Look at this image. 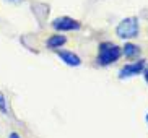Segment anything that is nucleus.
Instances as JSON below:
<instances>
[{"label":"nucleus","mask_w":148,"mask_h":138,"mask_svg":"<svg viewBox=\"0 0 148 138\" xmlns=\"http://www.w3.org/2000/svg\"><path fill=\"white\" fill-rule=\"evenodd\" d=\"M122 55V51L119 46L112 42H101L99 49H98V64L106 67V65H111L114 62L119 60V57Z\"/></svg>","instance_id":"obj_1"},{"label":"nucleus","mask_w":148,"mask_h":138,"mask_svg":"<svg viewBox=\"0 0 148 138\" xmlns=\"http://www.w3.org/2000/svg\"><path fill=\"white\" fill-rule=\"evenodd\" d=\"M138 20L135 16H130V18H125L122 20L121 23L117 25L116 28V34L119 36L121 39H132L135 36H138Z\"/></svg>","instance_id":"obj_2"},{"label":"nucleus","mask_w":148,"mask_h":138,"mask_svg":"<svg viewBox=\"0 0 148 138\" xmlns=\"http://www.w3.org/2000/svg\"><path fill=\"white\" fill-rule=\"evenodd\" d=\"M52 28L57 31H77L82 28V25L70 16H60L52 21Z\"/></svg>","instance_id":"obj_3"},{"label":"nucleus","mask_w":148,"mask_h":138,"mask_svg":"<svg viewBox=\"0 0 148 138\" xmlns=\"http://www.w3.org/2000/svg\"><path fill=\"white\" fill-rule=\"evenodd\" d=\"M145 68V62L143 60H138V62H134V64H129V65H124L119 72V78H130L135 77V75L142 73Z\"/></svg>","instance_id":"obj_4"},{"label":"nucleus","mask_w":148,"mask_h":138,"mask_svg":"<svg viewBox=\"0 0 148 138\" xmlns=\"http://www.w3.org/2000/svg\"><path fill=\"white\" fill-rule=\"evenodd\" d=\"M57 54H59V57H60V60H64L67 65H70V67H78V65H82L80 57L77 55V54H73V52H70V51H59Z\"/></svg>","instance_id":"obj_5"},{"label":"nucleus","mask_w":148,"mask_h":138,"mask_svg":"<svg viewBox=\"0 0 148 138\" xmlns=\"http://www.w3.org/2000/svg\"><path fill=\"white\" fill-rule=\"evenodd\" d=\"M67 42V38L62 34H54L47 39V47L49 49H57V47H62L64 44Z\"/></svg>","instance_id":"obj_6"},{"label":"nucleus","mask_w":148,"mask_h":138,"mask_svg":"<svg viewBox=\"0 0 148 138\" xmlns=\"http://www.w3.org/2000/svg\"><path fill=\"white\" fill-rule=\"evenodd\" d=\"M121 51H122V54H124V57H127V59H134V57L140 55L138 46L130 44V42H127L125 46H124V49H121Z\"/></svg>","instance_id":"obj_7"},{"label":"nucleus","mask_w":148,"mask_h":138,"mask_svg":"<svg viewBox=\"0 0 148 138\" xmlns=\"http://www.w3.org/2000/svg\"><path fill=\"white\" fill-rule=\"evenodd\" d=\"M0 112L2 114H8V109H7V99L5 96L0 93Z\"/></svg>","instance_id":"obj_8"},{"label":"nucleus","mask_w":148,"mask_h":138,"mask_svg":"<svg viewBox=\"0 0 148 138\" xmlns=\"http://www.w3.org/2000/svg\"><path fill=\"white\" fill-rule=\"evenodd\" d=\"M143 75H145V80H147V83H148V65H147V68H145Z\"/></svg>","instance_id":"obj_9"},{"label":"nucleus","mask_w":148,"mask_h":138,"mask_svg":"<svg viewBox=\"0 0 148 138\" xmlns=\"http://www.w3.org/2000/svg\"><path fill=\"white\" fill-rule=\"evenodd\" d=\"M8 138H20V135H18V133H10Z\"/></svg>","instance_id":"obj_10"},{"label":"nucleus","mask_w":148,"mask_h":138,"mask_svg":"<svg viewBox=\"0 0 148 138\" xmlns=\"http://www.w3.org/2000/svg\"><path fill=\"white\" fill-rule=\"evenodd\" d=\"M10 2H23V0H10Z\"/></svg>","instance_id":"obj_11"},{"label":"nucleus","mask_w":148,"mask_h":138,"mask_svg":"<svg viewBox=\"0 0 148 138\" xmlns=\"http://www.w3.org/2000/svg\"><path fill=\"white\" fill-rule=\"evenodd\" d=\"M147 124H148V114H147Z\"/></svg>","instance_id":"obj_12"}]
</instances>
